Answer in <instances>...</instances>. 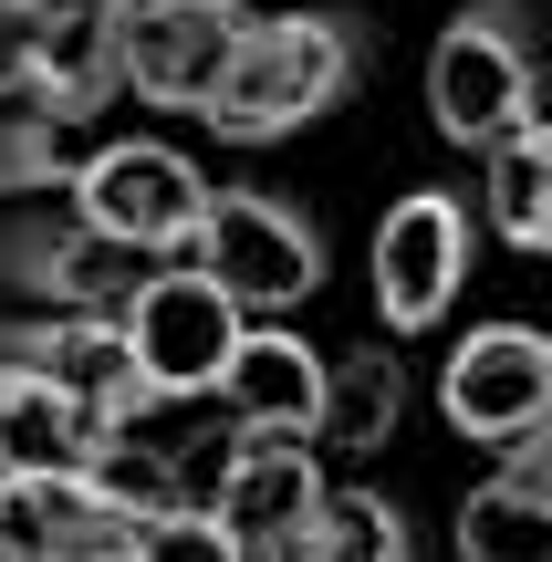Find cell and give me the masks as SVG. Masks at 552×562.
Listing matches in <instances>:
<instances>
[{
    "instance_id": "6da1fadb",
    "label": "cell",
    "mask_w": 552,
    "mask_h": 562,
    "mask_svg": "<svg viewBox=\"0 0 552 562\" xmlns=\"http://www.w3.org/2000/svg\"><path fill=\"white\" fill-rule=\"evenodd\" d=\"M365 74H375L365 11H345V0H324V11H250V32L229 53V74L209 83L199 125L219 146H282L303 125H324L334 104H354Z\"/></svg>"
},
{
    "instance_id": "7a4b0ae2",
    "label": "cell",
    "mask_w": 552,
    "mask_h": 562,
    "mask_svg": "<svg viewBox=\"0 0 552 562\" xmlns=\"http://www.w3.org/2000/svg\"><path fill=\"white\" fill-rule=\"evenodd\" d=\"M178 261L199 281H219L240 313H292V302L324 292L334 250H324V220L303 199H282V188H209Z\"/></svg>"
},
{
    "instance_id": "3957f363",
    "label": "cell",
    "mask_w": 552,
    "mask_h": 562,
    "mask_svg": "<svg viewBox=\"0 0 552 562\" xmlns=\"http://www.w3.org/2000/svg\"><path fill=\"white\" fill-rule=\"evenodd\" d=\"M428 115L449 146H491L500 125L542 115V42H532V0H470L449 11L428 53Z\"/></svg>"
},
{
    "instance_id": "277c9868",
    "label": "cell",
    "mask_w": 552,
    "mask_h": 562,
    "mask_svg": "<svg viewBox=\"0 0 552 562\" xmlns=\"http://www.w3.org/2000/svg\"><path fill=\"white\" fill-rule=\"evenodd\" d=\"M199 199H209L199 157H178L167 136H94L83 167L63 178V209H74L83 229H104V240L146 250V261H178Z\"/></svg>"
},
{
    "instance_id": "5b68a950",
    "label": "cell",
    "mask_w": 552,
    "mask_h": 562,
    "mask_svg": "<svg viewBox=\"0 0 552 562\" xmlns=\"http://www.w3.org/2000/svg\"><path fill=\"white\" fill-rule=\"evenodd\" d=\"M0 364L32 385H53L74 417H94L104 438H136V417H157V385L136 375L115 313H11L0 323Z\"/></svg>"
},
{
    "instance_id": "8992f818",
    "label": "cell",
    "mask_w": 552,
    "mask_h": 562,
    "mask_svg": "<svg viewBox=\"0 0 552 562\" xmlns=\"http://www.w3.org/2000/svg\"><path fill=\"white\" fill-rule=\"evenodd\" d=\"M470 199L459 188H407V199H386V220H375V323L386 334H438V323L459 313V292H470Z\"/></svg>"
},
{
    "instance_id": "52a82bcc",
    "label": "cell",
    "mask_w": 552,
    "mask_h": 562,
    "mask_svg": "<svg viewBox=\"0 0 552 562\" xmlns=\"http://www.w3.org/2000/svg\"><path fill=\"white\" fill-rule=\"evenodd\" d=\"M240 323L250 313L219 292V281H199L188 261H157L136 292H125L115 334H125V355H136V375L157 385V406H178V396H209V385H219Z\"/></svg>"
},
{
    "instance_id": "ba28073f",
    "label": "cell",
    "mask_w": 552,
    "mask_h": 562,
    "mask_svg": "<svg viewBox=\"0 0 552 562\" xmlns=\"http://www.w3.org/2000/svg\"><path fill=\"white\" fill-rule=\"evenodd\" d=\"M146 271V250L83 229L74 209H0V292H21L32 313H125Z\"/></svg>"
},
{
    "instance_id": "9c48e42d",
    "label": "cell",
    "mask_w": 552,
    "mask_h": 562,
    "mask_svg": "<svg viewBox=\"0 0 552 562\" xmlns=\"http://www.w3.org/2000/svg\"><path fill=\"white\" fill-rule=\"evenodd\" d=\"M438 417L470 448H511L532 427H552V344L532 323H470L438 364Z\"/></svg>"
},
{
    "instance_id": "30bf717a",
    "label": "cell",
    "mask_w": 552,
    "mask_h": 562,
    "mask_svg": "<svg viewBox=\"0 0 552 562\" xmlns=\"http://www.w3.org/2000/svg\"><path fill=\"white\" fill-rule=\"evenodd\" d=\"M250 32V0H125V94H146L157 115H199L209 83L229 74V53H240Z\"/></svg>"
},
{
    "instance_id": "8fae6325",
    "label": "cell",
    "mask_w": 552,
    "mask_h": 562,
    "mask_svg": "<svg viewBox=\"0 0 552 562\" xmlns=\"http://www.w3.org/2000/svg\"><path fill=\"white\" fill-rule=\"evenodd\" d=\"M324 490H334V480H324V448H313V438L240 427V448L219 459V501H209V521H219L250 562H282V552H303Z\"/></svg>"
},
{
    "instance_id": "7c38bea8",
    "label": "cell",
    "mask_w": 552,
    "mask_h": 562,
    "mask_svg": "<svg viewBox=\"0 0 552 562\" xmlns=\"http://www.w3.org/2000/svg\"><path fill=\"white\" fill-rule=\"evenodd\" d=\"M115 53H125V0H42L32 63H21V104H42L63 125H104L115 94H125Z\"/></svg>"
},
{
    "instance_id": "4fadbf2b",
    "label": "cell",
    "mask_w": 552,
    "mask_h": 562,
    "mask_svg": "<svg viewBox=\"0 0 552 562\" xmlns=\"http://www.w3.org/2000/svg\"><path fill=\"white\" fill-rule=\"evenodd\" d=\"M229 427H271V438H313V406H324V344H303L292 323H240L219 385Z\"/></svg>"
},
{
    "instance_id": "5bb4252c",
    "label": "cell",
    "mask_w": 552,
    "mask_h": 562,
    "mask_svg": "<svg viewBox=\"0 0 552 562\" xmlns=\"http://www.w3.org/2000/svg\"><path fill=\"white\" fill-rule=\"evenodd\" d=\"M459 562H552V427L511 438V459L459 501Z\"/></svg>"
},
{
    "instance_id": "9a60e30c",
    "label": "cell",
    "mask_w": 552,
    "mask_h": 562,
    "mask_svg": "<svg viewBox=\"0 0 552 562\" xmlns=\"http://www.w3.org/2000/svg\"><path fill=\"white\" fill-rule=\"evenodd\" d=\"M125 510L94 480H63V469H0V552L21 562H74L94 542H125Z\"/></svg>"
},
{
    "instance_id": "2e32d148",
    "label": "cell",
    "mask_w": 552,
    "mask_h": 562,
    "mask_svg": "<svg viewBox=\"0 0 552 562\" xmlns=\"http://www.w3.org/2000/svg\"><path fill=\"white\" fill-rule=\"evenodd\" d=\"M407 427V364L396 344H354V355H324V406H313V448L324 459H365Z\"/></svg>"
},
{
    "instance_id": "e0dca14e",
    "label": "cell",
    "mask_w": 552,
    "mask_h": 562,
    "mask_svg": "<svg viewBox=\"0 0 552 562\" xmlns=\"http://www.w3.org/2000/svg\"><path fill=\"white\" fill-rule=\"evenodd\" d=\"M94 459H104V427L74 417L53 385L0 364V469H63V480H83Z\"/></svg>"
},
{
    "instance_id": "ac0fdd59",
    "label": "cell",
    "mask_w": 552,
    "mask_h": 562,
    "mask_svg": "<svg viewBox=\"0 0 552 562\" xmlns=\"http://www.w3.org/2000/svg\"><path fill=\"white\" fill-rule=\"evenodd\" d=\"M480 157H491V188H480V199H491V229L511 250H552V125L521 115V125H500Z\"/></svg>"
},
{
    "instance_id": "d6986e66",
    "label": "cell",
    "mask_w": 552,
    "mask_h": 562,
    "mask_svg": "<svg viewBox=\"0 0 552 562\" xmlns=\"http://www.w3.org/2000/svg\"><path fill=\"white\" fill-rule=\"evenodd\" d=\"M303 562H417V521L386 490H324V510L303 531Z\"/></svg>"
},
{
    "instance_id": "ffe728a7",
    "label": "cell",
    "mask_w": 552,
    "mask_h": 562,
    "mask_svg": "<svg viewBox=\"0 0 552 562\" xmlns=\"http://www.w3.org/2000/svg\"><path fill=\"white\" fill-rule=\"evenodd\" d=\"M125 552H136V562H250L209 510H188V501L157 510V521H136V531H125Z\"/></svg>"
},
{
    "instance_id": "44dd1931",
    "label": "cell",
    "mask_w": 552,
    "mask_h": 562,
    "mask_svg": "<svg viewBox=\"0 0 552 562\" xmlns=\"http://www.w3.org/2000/svg\"><path fill=\"white\" fill-rule=\"evenodd\" d=\"M32 11H42V0H0V94H21V63H32Z\"/></svg>"
},
{
    "instance_id": "7402d4cb",
    "label": "cell",
    "mask_w": 552,
    "mask_h": 562,
    "mask_svg": "<svg viewBox=\"0 0 552 562\" xmlns=\"http://www.w3.org/2000/svg\"><path fill=\"white\" fill-rule=\"evenodd\" d=\"M282 562H303V552H282Z\"/></svg>"
},
{
    "instance_id": "603a6c76",
    "label": "cell",
    "mask_w": 552,
    "mask_h": 562,
    "mask_svg": "<svg viewBox=\"0 0 552 562\" xmlns=\"http://www.w3.org/2000/svg\"><path fill=\"white\" fill-rule=\"evenodd\" d=\"M0 562H21V552H0Z\"/></svg>"
}]
</instances>
